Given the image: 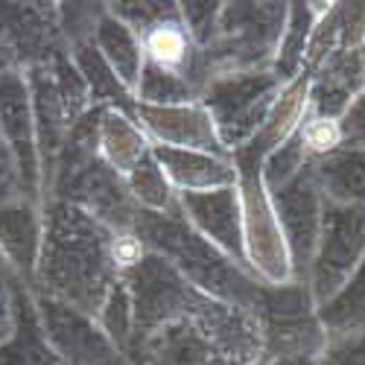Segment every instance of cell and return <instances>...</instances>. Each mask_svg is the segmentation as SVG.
<instances>
[{
	"mask_svg": "<svg viewBox=\"0 0 365 365\" xmlns=\"http://www.w3.org/2000/svg\"><path fill=\"white\" fill-rule=\"evenodd\" d=\"M114 231L79 205H58L44 225L41 272L50 295L82 316H100L120 272L111 260Z\"/></svg>",
	"mask_w": 365,
	"mask_h": 365,
	"instance_id": "1",
	"label": "cell"
},
{
	"mask_svg": "<svg viewBox=\"0 0 365 365\" xmlns=\"http://www.w3.org/2000/svg\"><path fill=\"white\" fill-rule=\"evenodd\" d=\"M281 88L284 82L272 71L214 73L207 79L199 103L207 108L220 132V140L231 155L255 138L266 111L281 94Z\"/></svg>",
	"mask_w": 365,
	"mask_h": 365,
	"instance_id": "2",
	"label": "cell"
},
{
	"mask_svg": "<svg viewBox=\"0 0 365 365\" xmlns=\"http://www.w3.org/2000/svg\"><path fill=\"white\" fill-rule=\"evenodd\" d=\"M365 260V205H333L324 202L316 252L307 269L304 287L313 307H322Z\"/></svg>",
	"mask_w": 365,
	"mask_h": 365,
	"instance_id": "3",
	"label": "cell"
},
{
	"mask_svg": "<svg viewBox=\"0 0 365 365\" xmlns=\"http://www.w3.org/2000/svg\"><path fill=\"white\" fill-rule=\"evenodd\" d=\"M240 210H242V260L249 275L263 287L292 284V257L275 205L263 187L260 173H237Z\"/></svg>",
	"mask_w": 365,
	"mask_h": 365,
	"instance_id": "4",
	"label": "cell"
},
{
	"mask_svg": "<svg viewBox=\"0 0 365 365\" xmlns=\"http://www.w3.org/2000/svg\"><path fill=\"white\" fill-rule=\"evenodd\" d=\"M269 199L275 205L278 222H281L284 237H287L295 284H304L313 252H316L322 207H324V196L313 178V167L301 170L295 178H289L278 190H269Z\"/></svg>",
	"mask_w": 365,
	"mask_h": 365,
	"instance_id": "5",
	"label": "cell"
},
{
	"mask_svg": "<svg viewBox=\"0 0 365 365\" xmlns=\"http://www.w3.org/2000/svg\"><path fill=\"white\" fill-rule=\"evenodd\" d=\"M138 126L149 138V146H173V149H193L207 152L217 158H231V152L222 146L220 132L210 120L207 108L196 103L181 106H138Z\"/></svg>",
	"mask_w": 365,
	"mask_h": 365,
	"instance_id": "6",
	"label": "cell"
},
{
	"mask_svg": "<svg viewBox=\"0 0 365 365\" xmlns=\"http://www.w3.org/2000/svg\"><path fill=\"white\" fill-rule=\"evenodd\" d=\"M178 210L181 220L199 237H205L210 246H217L222 255L237 260V266L246 269V260H242V210L237 185L205 193H178Z\"/></svg>",
	"mask_w": 365,
	"mask_h": 365,
	"instance_id": "7",
	"label": "cell"
},
{
	"mask_svg": "<svg viewBox=\"0 0 365 365\" xmlns=\"http://www.w3.org/2000/svg\"><path fill=\"white\" fill-rule=\"evenodd\" d=\"M149 152L175 193H205L237 185V167L231 158H217L207 155V152L173 146H149Z\"/></svg>",
	"mask_w": 365,
	"mask_h": 365,
	"instance_id": "8",
	"label": "cell"
},
{
	"mask_svg": "<svg viewBox=\"0 0 365 365\" xmlns=\"http://www.w3.org/2000/svg\"><path fill=\"white\" fill-rule=\"evenodd\" d=\"M97 155L111 173L129 178L132 170L149 155V138L138 126V120H132L126 111L108 108L100 114Z\"/></svg>",
	"mask_w": 365,
	"mask_h": 365,
	"instance_id": "9",
	"label": "cell"
},
{
	"mask_svg": "<svg viewBox=\"0 0 365 365\" xmlns=\"http://www.w3.org/2000/svg\"><path fill=\"white\" fill-rule=\"evenodd\" d=\"M91 41H94L100 56L106 58V65L114 71V76L123 82V88L135 97V88H138V79L143 71V50H140L138 33L120 18H114L111 12H103L97 33Z\"/></svg>",
	"mask_w": 365,
	"mask_h": 365,
	"instance_id": "10",
	"label": "cell"
},
{
	"mask_svg": "<svg viewBox=\"0 0 365 365\" xmlns=\"http://www.w3.org/2000/svg\"><path fill=\"white\" fill-rule=\"evenodd\" d=\"M310 167L324 202L365 205V149H339Z\"/></svg>",
	"mask_w": 365,
	"mask_h": 365,
	"instance_id": "11",
	"label": "cell"
},
{
	"mask_svg": "<svg viewBox=\"0 0 365 365\" xmlns=\"http://www.w3.org/2000/svg\"><path fill=\"white\" fill-rule=\"evenodd\" d=\"M316 319L324 330V339H342L365 333V260L354 275L342 284V289L316 307Z\"/></svg>",
	"mask_w": 365,
	"mask_h": 365,
	"instance_id": "12",
	"label": "cell"
},
{
	"mask_svg": "<svg viewBox=\"0 0 365 365\" xmlns=\"http://www.w3.org/2000/svg\"><path fill=\"white\" fill-rule=\"evenodd\" d=\"M298 140L304 155L310 158V164L333 155V152L342 149V126L339 117H324V114H310L304 117V123L298 129Z\"/></svg>",
	"mask_w": 365,
	"mask_h": 365,
	"instance_id": "13",
	"label": "cell"
},
{
	"mask_svg": "<svg viewBox=\"0 0 365 365\" xmlns=\"http://www.w3.org/2000/svg\"><path fill=\"white\" fill-rule=\"evenodd\" d=\"M322 365H365V333L342 339H327L324 351L319 354Z\"/></svg>",
	"mask_w": 365,
	"mask_h": 365,
	"instance_id": "14",
	"label": "cell"
},
{
	"mask_svg": "<svg viewBox=\"0 0 365 365\" xmlns=\"http://www.w3.org/2000/svg\"><path fill=\"white\" fill-rule=\"evenodd\" d=\"M342 126V149H365V88L354 97V103L339 117Z\"/></svg>",
	"mask_w": 365,
	"mask_h": 365,
	"instance_id": "15",
	"label": "cell"
}]
</instances>
